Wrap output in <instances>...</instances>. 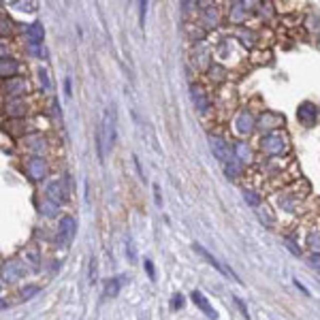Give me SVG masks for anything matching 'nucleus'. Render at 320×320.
Returning <instances> with one entry per match:
<instances>
[{
  "instance_id": "obj_1",
  "label": "nucleus",
  "mask_w": 320,
  "mask_h": 320,
  "mask_svg": "<svg viewBox=\"0 0 320 320\" xmlns=\"http://www.w3.org/2000/svg\"><path fill=\"white\" fill-rule=\"evenodd\" d=\"M96 143H98V158L105 160V152L114 148L116 143V114L114 109H107L102 116V124L96 134Z\"/></svg>"
},
{
  "instance_id": "obj_2",
  "label": "nucleus",
  "mask_w": 320,
  "mask_h": 320,
  "mask_svg": "<svg viewBox=\"0 0 320 320\" xmlns=\"http://www.w3.org/2000/svg\"><path fill=\"white\" fill-rule=\"evenodd\" d=\"M210 148L214 152V156L220 160L224 164H230V156H235L233 152H230V146L222 137H210Z\"/></svg>"
},
{
  "instance_id": "obj_3",
  "label": "nucleus",
  "mask_w": 320,
  "mask_h": 320,
  "mask_svg": "<svg viewBox=\"0 0 320 320\" xmlns=\"http://www.w3.org/2000/svg\"><path fill=\"white\" fill-rule=\"evenodd\" d=\"M260 148H262V152H267V154L278 156V154H284L286 152V141L282 134H267V137L260 141Z\"/></svg>"
},
{
  "instance_id": "obj_4",
  "label": "nucleus",
  "mask_w": 320,
  "mask_h": 320,
  "mask_svg": "<svg viewBox=\"0 0 320 320\" xmlns=\"http://www.w3.org/2000/svg\"><path fill=\"white\" fill-rule=\"evenodd\" d=\"M60 233H58V242L62 246H68L70 242H73L75 237V230H77V222L70 218V216H64V218L60 220Z\"/></svg>"
},
{
  "instance_id": "obj_5",
  "label": "nucleus",
  "mask_w": 320,
  "mask_h": 320,
  "mask_svg": "<svg viewBox=\"0 0 320 320\" xmlns=\"http://www.w3.org/2000/svg\"><path fill=\"white\" fill-rule=\"evenodd\" d=\"M284 116L282 114H276V111H265L258 120V128L260 130H274V128H282L284 126Z\"/></svg>"
},
{
  "instance_id": "obj_6",
  "label": "nucleus",
  "mask_w": 320,
  "mask_h": 320,
  "mask_svg": "<svg viewBox=\"0 0 320 320\" xmlns=\"http://www.w3.org/2000/svg\"><path fill=\"white\" fill-rule=\"evenodd\" d=\"M45 196H47V201H52L54 205H58V207H60L64 201H66V192H64L62 182H60V180L52 182L50 186H47V190H45Z\"/></svg>"
},
{
  "instance_id": "obj_7",
  "label": "nucleus",
  "mask_w": 320,
  "mask_h": 320,
  "mask_svg": "<svg viewBox=\"0 0 320 320\" xmlns=\"http://www.w3.org/2000/svg\"><path fill=\"white\" fill-rule=\"evenodd\" d=\"M26 171H28V175H30V180H32V182H41V180L45 178V173H47V164H45V160H43V158L34 156V158H30V160H28Z\"/></svg>"
},
{
  "instance_id": "obj_8",
  "label": "nucleus",
  "mask_w": 320,
  "mask_h": 320,
  "mask_svg": "<svg viewBox=\"0 0 320 320\" xmlns=\"http://www.w3.org/2000/svg\"><path fill=\"white\" fill-rule=\"evenodd\" d=\"M297 116H299V122L303 126H312L318 118V109H316V105H312V102H301L297 109Z\"/></svg>"
},
{
  "instance_id": "obj_9",
  "label": "nucleus",
  "mask_w": 320,
  "mask_h": 320,
  "mask_svg": "<svg viewBox=\"0 0 320 320\" xmlns=\"http://www.w3.org/2000/svg\"><path fill=\"white\" fill-rule=\"evenodd\" d=\"M194 250H196L198 254H201V256H203V258H205L207 262H210V265H212L214 269H218V271H220V274H222V276H228V278H233V280H235V282H239V284H242V280H239V278H237V276L233 274V271H228V269H224V267L220 265V262H218V260H216V258H214V256H212L210 252H207V250H205V248H203L201 244H194Z\"/></svg>"
},
{
  "instance_id": "obj_10",
  "label": "nucleus",
  "mask_w": 320,
  "mask_h": 320,
  "mask_svg": "<svg viewBox=\"0 0 320 320\" xmlns=\"http://www.w3.org/2000/svg\"><path fill=\"white\" fill-rule=\"evenodd\" d=\"M254 128H256V124H254V118L250 111H242V114L235 118V130L239 134H250Z\"/></svg>"
},
{
  "instance_id": "obj_11",
  "label": "nucleus",
  "mask_w": 320,
  "mask_h": 320,
  "mask_svg": "<svg viewBox=\"0 0 320 320\" xmlns=\"http://www.w3.org/2000/svg\"><path fill=\"white\" fill-rule=\"evenodd\" d=\"M4 92L9 94V96H13L15 100H18L22 94H26V92H28V84L24 82V79H20V77H13V79H9V82H6Z\"/></svg>"
},
{
  "instance_id": "obj_12",
  "label": "nucleus",
  "mask_w": 320,
  "mask_h": 320,
  "mask_svg": "<svg viewBox=\"0 0 320 320\" xmlns=\"http://www.w3.org/2000/svg\"><path fill=\"white\" fill-rule=\"evenodd\" d=\"M192 102H194V107L198 114H207L210 111V98H207V94L201 90V88H194L192 86Z\"/></svg>"
},
{
  "instance_id": "obj_13",
  "label": "nucleus",
  "mask_w": 320,
  "mask_h": 320,
  "mask_svg": "<svg viewBox=\"0 0 320 320\" xmlns=\"http://www.w3.org/2000/svg\"><path fill=\"white\" fill-rule=\"evenodd\" d=\"M26 36H28L30 45H41L43 36H45V28H43V24H41V22L30 24L28 30H26Z\"/></svg>"
},
{
  "instance_id": "obj_14",
  "label": "nucleus",
  "mask_w": 320,
  "mask_h": 320,
  "mask_svg": "<svg viewBox=\"0 0 320 320\" xmlns=\"http://www.w3.org/2000/svg\"><path fill=\"white\" fill-rule=\"evenodd\" d=\"M192 301H194V306H198V308H201V310L205 312V316H207V318H212V320L218 318V314H216V310L210 306V301H207V299H205L198 290L192 292Z\"/></svg>"
},
{
  "instance_id": "obj_15",
  "label": "nucleus",
  "mask_w": 320,
  "mask_h": 320,
  "mask_svg": "<svg viewBox=\"0 0 320 320\" xmlns=\"http://www.w3.org/2000/svg\"><path fill=\"white\" fill-rule=\"evenodd\" d=\"M124 284V276H118V278H109L105 282V297H118L120 294V288Z\"/></svg>"
},
{
  "instance_id": "obj_16",
  "label": "nucleus",
  "mask_w": 320,
  "mask_h": 320,
  "mask_svg": "<svg viewBox=\"0 0 320 320\" xmlns=\"http://www.w3.org/2000/svg\"><path fill=\"white\" fill-rule=\"evenodd\" d=\"M18 68H20V64L15 60H9L6 56L2 58V62H0V75H2L4 79H9V77L13 79V75L18 73Z\"/></svg>"
},
{
  "instance_id": "obj_17",
  "label": "nucleus",
  "mask_w": 320,
  "mask_h": 320,
  "mask_svg": "<svg viewBox=\"0 0 320 320\" xmlns=\"http://www.w3.org/2000/svg\"><path fill=\"white\" fill-rule=\"evenodd\" d=\"M233 154H235V160L239 164H244V162H250V148L246 146V143H235V148H233Z\"/></svg>"
},
{
  "instance_id": "obj_18",
  "label": "nucleus",
  "mask_w": 320,
  "mask_h": 320,
  "mask_svg": "<svg viewBox=\"0 0 320 320\" xmlns=\"http://www.w3.org/2000/svg\"><path fill=\"white\" fill-rule=\"evenodd\" d=\"M6 111H9V116H13V118H22L24 114H26V105H24V100H22V98H18V100L9 102V107H6Z\"/></svg>"
},
{
  "instance_id": "obj_19",
  "label": "nucleus",
  "mask_w": 320,
  "mask_h": 320,
  "mask_svg": "<svg viewBox=\"0 0 320 320\" xmlns=\"http://www.w3.org/2000/svg\"><path fill=\"white\" fill-rule=\"evenodd\" d=\"M308 246L316 254H320V230H312V233L308 235Z\"/></svg>"
},
{
  "instance_id": "obj_20",
  "label": "nucleus",
  "mask_w": 320,
  "mask_h": 320,
  "mask_svg": "<svg viewBox=\"0 0 320 320\" xmlns=\"http://www.w3.org/2000/svg\"><path fill=\"white\" fill-rule=\"evenodd\" d=\"M210 75H212V82L216 79V82H222L224 77H226V68H222L220 64H214V66L210 68Z\"/></svg>"
},
{
  "instance_id": "obj_21",
  "label": "nucleus",
  "mask_w": 320,
  "mask_h": 320,
  "mask_svg": "<svg viewBox=\"0 0 320 320\" xmlns=\"http://www.w3.org/2000/svg\"><path fill=\"white\" fill-rule=\"evenodd\" d=\"M244 198H246V203L248 205H252V207H256V205H258L260 203V198H258V194H254V192H244Z\"/></svg>"
},
{
  "instance_id": "obj_22",
  "label": "nucleus",
  "mask_w": 320,
  "mask_h": 320,
  "mask_svg": "<svg viewBox=\"0 0 320 320\" xmlns=\"http://www.w3.org/2000/svg\"><path fill=\"white\" fill-rule=\"evenodd\" d=\"M38 290H41L38 286H26V288L22 290V297H24V299H32L34 294H38Z\"/></svg>"
},
{
  "instance_id": "obj_23",
  "label": "nucleus",
  "mask_w": 320,
  "mask_h": 320,
  "mask_svg": "<svg viewBox=\"0 0 320 320\" xmlns=\"http://www.w3.org/2000/svg\"><path fill=\"white\" fill-rule=\"evenodd\" d=\"M224 171H226V175H228V178H237V175H239V162L235 160V162L226 164V169H224Z\"/></svg>"
},
{
  "instance_id": "obj_24",
  "label": "nucleus",
  "mask_w": 320,
  "mask_h": 320,
  "mask_svg": "<svg viewBox=\"0 0 320 320\" xmlns=\"http://www.w3.org/2000/svg\"><path fill=\"white\" fill-rule=\"evenodd\" d=\"M96 278H98V267H96V260L90 258V284L96 282Z\"/></svg>"
},
{
  "instance_id": "obj_25",
  "label": "nucleus",
  "mask_w": 320,
  "mask_h": 320,
  "mask_svg": "<svg viewBox=\"0 0 320 320\" xmlns=\"http://www.w3.org/2000/svg\"><path fill=\"white\" fill-rule=\"evenodd\" d=\"M41 210L45 212V216H56V212H58V205H54L52 201H47L45 207H41Z\"/></svg>"
},
{
  "instance_id": "obj_26",
  "label": "nucleus",
  "mask_w": 320,
  "mask_h": 320,
  "mask_svg": "<svg viewBox=\"0 0 320 320\" xmlns=\"http://www.w3.org/2000/svg\"><path fill=\"white\" fill-rule=\"evenodd\" d=\"M146 271H148L150 280H156V274H154V265H152V260H146Z\"/></svg>"
},
{
  "instance_id": "obj_27",
  "label": "nucleus",
  "mask_w": 320,
  "mask_h": 320,
  "mask_svg": "<svg viewBox=\"0 0 320 320\" xmlns=\"http://www.w3.org/2000/svg\"><path fill=\"white\" fill-rule=\"evenodd\" d=\"M28 258H30V262H32V269H38V254H36V252H30Z\"/></svg>"
},
{
  "instance_id": "obj_28",
  "label": "nucleus",
  "mask_w": 320,
  "mask_h": 320,
  "mask_svg": "<svg viewBox=\"0 0 320 320\" xmlns=\"http://www.w3.org/2000/svg\"><path fill=\"white\" fill-rule=\"evenodd\" d=\"M173 308L175 310L184 308V297H182V294H175V297H173Z\"/></svg>"
},
{
  "instance_id": "obj_29",
  "label": "nucleus",
  "mask_w": 320,
  "mask_h": 320,
  "mask_svg": "<svg viewBox=\"0 0 320 320\" xmlns=\"http://www.w3.org/2000/svg\"><path fill=\"white\" fill-rule=\"evenodd\" d=\"M38 75H41V84H43V88H50V79H47V70H45V68H41V70H38Z\"/></svg>"
},
{
  "instance_id": "obj_30",
  "label": "nucleus",
  "mask_w": 320,
  "mask_h": 320,
  "mask_svg": "<svg viewBox=\"0 0 320 320\" xmlns=\"http://www.w3.org/2000/svg\"><path fill=\"white\" fill-rule=\"evenodd\" d=\"M286 244L290 246V252H292V254H299V250H297V246H294V244L290 242V239H286Z\"/></svg>"
},
{
  "instance_id": "obj_31",
  "label": "nucleus",
  "mask_w": 320,
  "mask_h": 320,
  "mask_svg": "<svg viewBox=\"0 0 320 320\" xmlns=\"http://www.w3.org/2000/svg\"><path fill=\"white\" fill-rule=\"evenodd\" d=\"M310 265H312V267H320V256H314V258L310 260Z\"/></svg>"
},
{
  "instance_id": "obj_32",
  "label": "nucleus",
  "mask_w": 320,
  "mask_h": 320,
  "mask_svg": "<svg viewBox=\"0 0 320 320\" xmlns=\"http://www.w3.org/2000/svg\"><path fill=\"white\" fill-rule=\"evenodd\" d=\"M154 192H156V205H162V201H160V188L154 186Z\"/></svg>"
},
{
  "instance_id": "obj_33",
  "label": "nucleus",
  "mask_w": 320,
  "mask_h": 320,
  "mask_svg": "<svg viewBox=\"0 0 320 320\" xmlns=\"http://www.w3.org/2000/svg\"><path fill=\"white\" fill-rule=\"evenodd\" d=\"M66 94L70 96V79H66Z\"/></svg>"
}]
</instances>
